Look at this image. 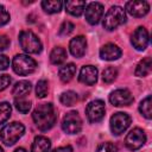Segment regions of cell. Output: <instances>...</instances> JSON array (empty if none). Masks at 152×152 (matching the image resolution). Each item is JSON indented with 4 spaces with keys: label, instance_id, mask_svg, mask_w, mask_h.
<instances>
[{
    "label": "cell",
    "instance_id": "e0dca14e",
    "mask_svg": "<svg viewBox=\"0 0 152 152\" xmlns=\"http://www.w3.org/2000/svg\"><path fill=\"white\" fill-rule=\"evenodd\" d=\"M63 5L65 7V11L74 17H80L84 12L86 6H87L86 1H82V0H76V1L69 0V1H65Z\"/></svg>",
    "mask_w": 152,
    "mask_h": 152
},
{
    "label": "cell",
    "instance_id": "5b68a950",
    "mask_svg": "<svg viewBox=\"0 0 152 152\" xmlns=\"http://www.w3.org/2000/svg\"><path fill=\"white\" fill-rule=\"evenodd\" d=\"M19 44L21 49L27 53H39L43 49L39 38L30 30L21 31L19 33Z\"/></svg>",
    "mask_w": 152,
    "mask_h": 152
},
{
    "label": "cell",
    "instance_id": "74e56055",
    "mask_svg": "<svg viewBox=\"0 0 152 152\" xmlns=\"http://www.w3.org/2000/svg\"><path fill=\"white\" fill-rule=\"evenodd\" d=\"M0 152H4V150H2V147L0 146Z\"/></svg>",
    "mask_w": 152,
    "mask_h": 152
},
{
    "label": "cell",
    "instance_id": "603a6c76",
    "mask_svg": "<svg viewBox=\"0 0 152 152\" xmlns=\"http://www.w3.org/2000/svg\"><path fill=\"white\" fill-rule=\"evenodd\" d=\"M62 6H63V2L59 0H44V1H42L43 10L49 14L58 13L62 10Z\"/></svg>",
    "mask_w": 152,
    "mask_h": 152
},
{
    "label": "cell",
    "instance_id": "d4e9b609",
    "mask_svg": "<svg viewBox=\"0 0 152 152\" xmlns=\"http://www.w3.org/2000/svg\"><path fill=\"white\" fill-rule=\"evenodd\" d=\"M139 110L141 113L142 116H145L146 119H151L152 118V97L148 95L146 96L139 104Z\"/></svg>",
    "mask_w": 152,
    "mask_h": 152
},
{
    "label": "cell",
    "instance_id": "d6a6232c",
    "mask_svg": "<svg viewBox=\"0 0 152 152\" xmlns=\"http://www.w3.org/2000/svg\"><path fill=\"white\" fill-rule=\"evenodd\" d=\"M11 77L10 75H6V74H2L0 75V91L5 90L10 84H11Z\"/></svg>",
    "mask_w": 152,
    "mask_h": 152
},
{
    "label": "cell",
    "instance_id": "f546056e",
    "mask_svg": "<svg viewBox=\"0 0 152 152\" xmlns=\"http://www.w3.org/2000/svg\"><path fill=\"white\" fill-rule=\"evenodd\" d=\"M74 28H75V25H74L71 21H68V20H66V21H63V24L61 25L58 33H59V36L65 37V36H69V34L74 31Z\"/></svg>",
    "mask_w": 152,
    "mask_h": 152
},
{
    "label": "cell",
    "instance_id": "83f0119b",
    "mask_svg": "<svg viewBox=\"0 0 152 152\" xmlns=\"http://www.w3.org/2000/svg\"><path fill=\"white\" fill-rule=\"evenodd\" d=\"M12 113V107L8 102H0V125L6 122Z\"/></svg>",
    "mask_w": 152,
    "mask_h": 152
},
{
    "label": "cell",
    "instance_id": "2e32d148",
    "mask_svg": "<svg viewBox=\"0 0 152 152\" xmlns=\"http://www.w3.org/2000/svg\"><path fill=\"white\" fill-rule=\"evenodd\" d=\"M121 49L113 43H108L100 49V57L104 61H115L121 57Z\"/></svg>",
    "mask_w": 152,
    "mask_h": 152
},
{
    "label": "cell",
    "instance_id": "277c9868",
    "mask_svg": "<svg viewBox=\"0 0 152 152\" xmlns=\"http://www.w3.org/2000/svg\"><path fill=\"white\" fill-rule=\"evenodd\" d=\"M12 68L15 74H18L20 76H27L36 71L37 62L28 55L18 53L14 56V58L12 61Z\"/></svg>",
    "mask_w": 152,
    "mask_h": 152
},
{
    "label": "cell",
    "instance_id": "cb8c5ba5",
    "mask_svg": "<svg viewBox=\"0 0 152 152\" xmlns=\"http://www.w3.org/2000/svg\"><path fill=\"white\" fill-rule=\"evenodd\" d=\"M59 101H61L62 104L70 107V106L76 104V102L78 101V95H77V93H75L72 90H66V91L61 94Z\"/></svg>",
    "mask_w": 152,
    "mask_h": 152
},
{
    "label": "cell",
    "instance_id": "ac0fdd59",
    "mask_svg": "<svg viewBox=\"0 0 152 152\" xmlns=\"http://www.w3.org/2000/svg\"><path fill=\"white\" fill-rule=\"evenodd\" d=\"M50 148H51L50 139L44 135H38L34 138L32 142L31 152H50Z\"/></svg>",
    "mask_w": 152,
    "mask_h": 152
},
{
    "label": "cell",
    "instance_id": "ba28073f",
    "mask_svg": "<svg viewBox=\"0 0 152 152\" xmlns=\"http://www.w3.org/2000/svg\"><path fill=\"white\" fill-rule=\"evenodd\" d=\"M145 142H146V134L139 127L131 129L125 138V145L131 151H135L140 148Z\"/></svg>",
    "mask_w": 152,
    "mask_h": 152
},
{
    "label": "cell",
    "instance_id": "52a82bcc",
    "mask_svg": "<svg viewBox=\"0 0 152 152\" xmlns=\"http://www.w3.org/2000/svg\"><path fill=\"white\" fill-rule=\"evenodd\" d=\"M62 129L68 134H77L82 129V119L77 112L66 113L62 120Z\"/></svg>",
    "mask_w": 152,
    "mask_h": 152
},
{
    "label": "cell",
    "instance_id": "d6986e66",
    "mask_svg": "<svg viewBox=\"0 0 152 152\" xmlns=\"http://www.w3.org/2000/svg\"><path fill=\"white\" fill-rule=\"evenodd\" d=\"M75 72H76V66L74 63H68V64H64L59 68L58 70V75H59V78L62 82L66 83V82H70L72 80V77L75 76Z\"/></svg>",
    "mask_w": 152,
    "mask_h": 152
},
{
    "label": "cell",
    "instance_id": "30bf717a",
    "mask_svg": "<svg viewBox=\"0 0 152 152\" xmlns=\"http://www.w3.org/2000/svg\"><path fill=\"white\" fill-rule=\"evenodd\" d=\"M133 95L128 89H116L110 93L109 102L115 107H124L129 106L133 102Z\"/></svg>",
    "mask_w": 152,
    "mask_h": 152
},
{
    "label": "cell",
    "instance_id": "f1b7e54d",
    "mask_svg": "<svg viewBox=\"0 0 152 152\" xmlns=\"http://www.w3.org/2000/svg\"><path fill=\"white\" fill-rule=\"evenodd\" d=\"M14 106H15V108H17L18 112H20V113H23V114H26V113H28L30 109H31V101L25 100L24 97L15 99Z\"/></svg>",
    "mask_w": 152,
    "mask_h": 152
},
{
    "label": "cell",
    "instance_id": "4fadbf2b",
    "mask_svg": "<svg viewBox=\"0 0 152 152\" xmlns=\"http://www.w3.org/2000/svg\"><path fill=\"white\" fill-rule=\"evenodd\" d=\"M125 11H127L131 15L135 17V18H141L145 17L148 11H150V5L147 1L144 0H139V1H128L126 2L125 6Z\"/></svg>",
    "mask_w": 152,
    "mask_h": 152
},
{
    "label": "cell",
    "instance_id": "5bb4252c",
    "mask_svg": "<svg viewBox=\"0 0 152 152\" xmlns=\"http://www.w3.org/2000/svg\"><path fill=\"white\" fill-rule=\"evenodd\" d=\"M78 81L86 86H93L97 81V69L93 65H84L78 74Z\"/></svg>",
    "mask_w": 152,
    "mask_h": 152
},
{
    "label": "cell",
    "instance_id": "7c38bea8",
    "mask_svg": "<svg viewBox=\"0 0 152 152\" xmlns=\"http://www.w3.org/2000/svg\"><path fill=\"white\" fill-rule=\"evenodd\" d=\"M86 20L90 25H96L100 23L103 15V5L101 2H90L86 6Z\"/></svg>",
    "mask_w": 152,
    "mask_h": 152
},
{
    "label": "cell",
    "instance_id": "9c48e42d",
    "mask_svg": "<svg viewBox=\"0 0 152 152\" xmlns=\"http://www.w3.org/2000/svg\"><path fill=\"white\" fill-rule=\"evenodd\" d=\"M104 112H106V106L102 100H94L89 102L86 108L87 118L91 124H96L101 121L104 116Z\"/></svg>",
    "mask_w": 152,
    "mask_h": 152
},
{
    "label": "cell",
    "instance_id": "9a60e30c",
    "mask_svg": "<svg viewBox=\"0 0 152 152\" xmlns=\"http://www.w3.org/2000/svg\"><path fill=\"white\" fill-rule=\"evenodd\" d=\"M86 49H87V39L83 36H77L72 38L69 43L70 53L76 58L83 57V55L86 53Z\"/></svg>",
    "mask_w": 152,
    "mask_h": 152
},
{
    "label": "cell",
    "instance_id": "8fae6325",
    "mask_svg": "<svg viewBox=\"0 0 152 152\" xmlns=\"http://www.w3.org/2000/svg\"><path fill=\"white\" fill-rule=\"evenodd\" d=\"M148 42H150L148 31L142 26H139L138 28H135V31L131 36V43L133 48L139 51L145 50L148 45Z\"/></svg>",
    "mask_w": 152,
    "mask_h": 152
},
{
    "label": "cell",
    "instance_id": "3957f363",
    "mask_svg": "<svg viewBox=\"0 0 152 152\" xmlns=\"http://www.w3.org/2000/svg\"><path fill=\"white\" fill-rule=\"evenodd\" d=\"M126 21V11L121 6H112L104 14L102 25L107 31H113L118 28Z\"/></svg>",
    "mask_w": 152,
    "mask_h": 152
},
{
    "label": "cell",
    "instance_id": "8d00e7d4",
    "mask_svg": "<svg viewBox=\"0 0 152 152\" xmlns=\"http://www.w3.org/2000/svg\"><path fill=\"white\" fill-rule=\"evenodd\" d=\"M14 152H27L25 148H23V147H18L17 150H14Z\"/></svg>",
    "mask_w": 152,
    "mask_h": 152
},
{
    "label": "cell",
    "instance_id": "7402d4cb",
    "mask_svg": "<svg viewBox=\"0 0 152 152\" xmlns=\"http://www.w3.org/2000/svg\"><path fill=\"white\" fill-rule=\"evenodd\" d=\"M65 59H66V51L61 46L53 48V50L50 53V62L55 65H59L64 63Z\"/></svg>",
    "mask_w": 152,
    "mask_h": 152
},
{
    "label": "cell",
    "instance_id": "1f68e13d",
    "mask_svg": "<svg viewBox=\"0 0 152 152\" xmlns=\"http://www.w3.org/2000/svg\"><path fill=\"white\" fill-rule=\"evenodd\" d=\"M10 19H11L10 13L7 12V10L2 5H0V27L6 25L10 21Z\"/></svg>",
    "mask_w": 152,
    "mask_h": 152
},
{
    "label": "cell",
    "instance_id": "d590c367",
    "mask_svg": "<svg viewBox=\"0 0 152 152\" xmlns=\"http://www.w3.org/2000/svg\"><path fill=\"white\" fill-rule=\"evenodd\" d=\"M52 152H74V151H72V147H71L70 145H66V146L57 147V148H55Z\"/></svg>",
    "mask_w": 152,
    "mask_h": 152
},
{
    "label": "cell",
    "instance_id": "484cf974",
    "mask_svg": "<svg viewBox=\"0 0 152 152\" xmlns=\"http://www.w3.org/2000/svg\"><path fill=\"white\" fill-rule=\"evenodd\" d=\"M49 91V82L44 78L39 80L36 86V95L38 99H44Z\"/></svg>",
    "mask_w": 152,
    "mask_h": 152
},
{
    "label": "cell",
    "instance_id": "6da1fadb",
    "mask_svg": "<svg viewBox=\"0 0 152 152\" xmlns=\"http://www.w3.org/2000/svg\"><path fill=\"white\" fill-rule=\"evenodd\" d=\"M32 119L40 131H48L56 124L57 112L52 103H42L33 110Z\"/></svg>",
    "mask_w": 152,
    "mask_h": 152
},
{
    "label": "cell",
    "instance_id": "7a4b0ae2",
    "mask_svg": "<svg viewBox=\"0 0 152 152\" xmlns=\"http://www.w3.org/2000/svg\"><path fill=\"white\" fill-rule=\"evenodd\" d=\"M25 132V126L21 122H10L6 126L2 127L0 131V140L6 145V146H12L14 145L24 134Z\"/></svg>",
    "mask_w": 152,
    "mask_h": 152
},
{
    "label": "cell",
    "instance_id": "4316f807",
    "mask_svg": "<svg viewBox=\"0 0 152 152\" xmlns=\"http://www.w3.org/2000/svg\"><path fill=\"white\" fill-rule=\"evenodd\" d=\"M118 70L114 66H108L102 71V81L104 83H112L116 80Z\"/></svg>",
    "mask_w": 152,
    "mask_h": 152
},
{
    "label": "cell",
    "instance_id": "ffe728a7",
    "mask_svg": "<svg viewBox=\"0 0 152 152\" xmlns=\"http://www.w3.org/2000/svg\"><path fill=\"white\" fill-rule=\"evenodd\" d=\"M31 91V83L28 81H19L13 86L12 94L15 99H20L26 96Z\"/></svg>",
    "mask_w": 152,
    "mask_h": 152
},
{
    "label": "cell",
    "instance_id": "44dd1931",
    "mask_svg": "<svg viewBox=\"0 0 152 152\" xmlns=\"http://www.w3.org/2000/svg\"><path fill=\"white\" fill-rule=\"evenodd\" d=\"M151 68H152V59L150 57H145L144 59H141L137 68H135V76L138 77H145L151 72Z\"/></svg>",
    "mask_w": 152,
    "mask_h": 152
},
{
    "label": "cell",
    "instance_id": "4dcf8cb0",
    "mask_svg": "<svg viewBox=\"0 0 152 152\" xmlns=\"http://www.w3.org/2000/svg\"><path fill=\"white\" fill-rule=\"evenodd\" d=\"M96 152H118V147L113 142H102L97 146Z\"/></svg>",
    "mask_w": 152,
    "mask_h": 152
},
{
    "label": "cell",
    "instance_id": "8992f818",
    "mask_svg": "<svg viewBox=\"0 0 152 152\" xmlns=\"http://www.w3.org/2000/svg\"><path fill=\"white\" fill-rule=\"evenodd\" d=\"M129 125H131V116L124 112L114 113L109 121L110 131L114 135H120L124 132H126V129L129 127Z\"/></svg>",
    "mask_w": 152,
    "mask_h": 152
},
{
    "label": "cell",
    "instance_id": "e575fe53",
    "mask_svg": "<svg viewBox=\"0 0 152 152\" xmlns=\"http://www.w3.org/2000/svg\"><path fill=\"white\" fill-rule=\"evenodd\" d=\"M8 45H10V39H8L6 36L0 34V51H2V50H5V49H7V48H8Z\"/></svg>",
    "mask_w": 152,
    "mask_h": 152
},
{
    "label": "cell",
    "instance_id": "836d02e7",
    "mask_svg": "<svg viewBox=\"0 0 152 152\" xmlns=\"http://www.w3.org/2000/svg\"><path fill=\"white\" fill-rule=\"evenodd\" d=\"M10 66V59L5 55H0V70H6Z\"/></svg>",
    "mask_w": 152,
    "mask_h": 152
}]
</instances>
